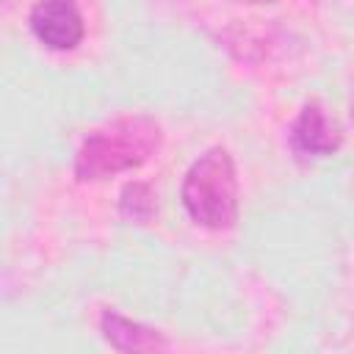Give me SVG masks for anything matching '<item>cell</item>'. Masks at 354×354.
Instances as JSON below:
<instances>
[{"label":"cell","mask_w":354,"mask_h":354,"mask_svg":"<svg viewBox=\"0 0 354 354\" xmlns=\"http://www.w3.org/2000/svg\"><path fill=\"white\" fill-rule=\"evenodd\" d=\"M163 144L160 122L149 113H127L91 130L75 152V177L97 183L144 166Z\"/></svg>","instance_id":"6da1fadb"},{"label":"cell","mask_w":354,"mask_h":354,"mask_svg":"<svg viewBox=\"0 0 354 354\" xmlns=\"http://www.w3.org/2000/svg\"><path fill=\"white\" fill-rule=\"evenodd\" d=\"M183 207L205 230H230L238 221V174L224 147L199 155L183 180Z\"/></svg>","instance_id":"7a4b0ae2"},{"label":"cell","mask_w":354,"mask_h":354,"mask_svg":"<svg viewBox=\"0 0 354 354\" xmlns=\"http://www.w3.org/2000/svg\"><path fill=\"white\" fill-rule=\"evenodd\" d=\"M28 25L33 36L55 53L75 50L86 36V22L75 0H39L30 8Z\"/></svg>","instance_id":"3957f363"},{"label":"cell","mask_w":354,"mask_h":354,"mask_svg":"<svg viewBox=\"0 0 354 354\" xmlns=\"http://www.w3.org/2000/svg\"><path fill=\"white\" fill-rule=\"evenodd\" d=\"M340 144H343L340 122L321 102H307L290 127L293 152L301 158H326L335 155Z\"/></svg>","instance_id":"277c9868"},{"label":"cell","mask_w":354,"mask_h":354,"mask_svg":"<svg viewBox=\"0 0 354 354\" xmlns=\"http://www.w3.org/2000/svg\"><path fill=\"white\" fill-rule=\"evenodd\" d=\"M100 332L116 351H163V348H169V340L163 337V332L144 326L111 307H105L100 315Z\"/></svg>","instance_id":"5b68a950"},{"label":"cell","mask_w":354,"mask_h":354,"mask_svg":"<svg viewBox=\"0 0 354 354\" xmlns=\"http://www.w3.org/2000/svg\"><path fill=\"white\" fill-rule=\"evenodd\" d=\"M119 213L130 224H149L158 216V196L147 183H127L119 194Z\"/></svg>","instance_id":"8992f818"},{"label":"cell","mask_w":354,"mask_h":354,"mask_svg":"<svg viewBox=\"0 0 354 354\" xmlns=\"http://www.w3.org/2000/svg\"><path fill=\"white\" fill-rule=\"evenodd\" d=\"M241 3H249V6H268V3H277V0H241Z\"/></svg>","instance_id":"52a82bcc"}]
</instances>
